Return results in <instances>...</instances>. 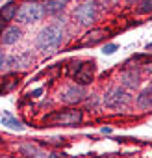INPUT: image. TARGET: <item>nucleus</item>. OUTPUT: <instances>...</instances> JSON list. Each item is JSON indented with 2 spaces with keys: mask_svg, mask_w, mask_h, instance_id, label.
Wrapping results in <instances>:
<instances>
[{
  "mask_svg": "<svg viewBox=\"0 0 152 158\" xmlns=\"http://www.w3.org/2000/svg\"><path fill=\"white\" fill-rule=\"evenodd\" d=\"M43 15H45L43 4L35 2V0H28V2L21 4V8L17 10L15 19H17L21 24H30V23H37V21H41Z\"/></svg>",
  "mask_w": 152,
  "mask_h": 158,
  "instance_id": "obj_3",
  "label": "nucleus"
},
{
  "mask_svg": "<svg viewBox=\"0 0 152 158\" xmlns=\"http://www.w3.org/2000/svg\"><path fill=\"white\" fill-rule=\"evenodd\" d=\"M137 13L139 15H148L152 13V0H141L137 6Z\"/></svg>",
  "mask_w": 152,
  "mask_h": 158,
  "instance_id": "obj_16",
  "label": "nucleus"
},
{
  "mask_svg": "<svg viewBox=\"0 0 152 158\" xmlns=\"http://www.w3.org/2000/svg\"><path fill=\"white\" fill-rule=\"evenodd\" d=\"M59 99H61L63 104H78V102H82L86 99V91H84L82 86L72 84V86H69V88H65L61 91Z\"/></svg>",
  "mask_w": 152,
  "mask_h": 158,
  "instance_id": "obj_6",
  "label": "nucleus"
},
{
  "mask_svg": "<svg viewBox=\"0 0 152 158\" xmlns=\"http://www.w3.org/2000/svg\"><path fill=\"white\" fill-rule=\"evenodd\" d=\"M121 84L122 88H128V89H135L139 86V74L135 71H124L121 74Z\"/></svg>",
  "mask_w": 152,
  "mask_h": 158,
  "instance_id": "obj_11",
  "label": "nucleus"
},
{
  "mask_svg": "<svg viewBox=\"0 0 152 158\" xmlns=\"http://www.w3.org/2000/svg\"><path fill=\"white\" fill-rule=\"evenodd\" d=\"M84 119L82 110H56L43 117V123L48 127H74Z\"/></svg>",
  "mask_w": 152,
  "mask_h": 158,
  "instance_id": "obj_2",
  "label": "nucleus"
},
{
  "mask_svg": "<svg viewBox=\"0 0 152 158\" xmlns=\"http://www.w3.org/2000/svg\"><path fill=\"white\" fill-rule=\"evenodd\" d=\"M21 39V28L17 26H8L2 34H0V43L2 45H15L17 41Z\"/></svg>",
  "mask_w": 152,
  "mask_h": 158,
  "instance_id": "obj_9",
  "label": "nucleus"
},
{
  "mask_svg": "<svg viewBox=\"0 0 152 158\" xmlns=\"http://www.w3.org/2000/svg\"><path fill=\"white\" fill-rule=\"evenodd\" d=\"M126 2H128V4H134V2H137V0H126Z\"/></svg>",
  "mask_w": 152,
  "mask_h": 158,
  "instance_id": "obj_26",
  "label": "nucleus"
},
{
  "mask_svg": "<svg viewBox=\"0 0 152 158\" xmlns=\"http://www.w3.org/2000/svg\"><path fill=\"white\" fill-rule=\"evenodd\" d=\"M4 30H6V21H4L2 17H0V34H2Z\"/></svg>",
  "mask_w": 152,
  "mask_h": 158,
  "instance_id": "obj_22",
  "label": "nucleus"
},
{
  "mask_svg": "<svg viewBox=\"0 0 152 158\" xmlns=\"http://www.w3.org/2000/svg\"><path fill=\"white\" fill-rule=\"evenodd\" d=\"M15 15H17V4L13 2V0H10L8 4H4L2 8H0V17H2L6 23L13 21V19H15Z\"/></svg>",
  "mask_w": 152,
  "mask_h": 158,
  "instance_id": "obj_14",
  "label": "nucleus"
},
{
  "mask_svg": "<svg viewBox=\"0 0 152 158\" xmlns=\"http://www.w3.org/2000/svg\"><path fill=\"white\" fill-rule=\"evenodd\" d=\"M150 61H152V56H148V54H137V56H134L130 61H126V65H130V63H135V65H137V63H145V65H146V63H150Z\"/></svg>",
  "mask_w": 152,
  "mask_h": 158,
  "instance_id": "obj_18",
  "label": "nucleus"
},
{
  "mask_svg": "<svg viewBox=\"0 0 152 158\" xmlns=\"http://www.w3.org/2000/svg\"><path fill=\"white\" fill-rule=\"evenodd\" d=\"M48 158H63V156H56V154H50Z\"/></svg>",
  "mask_w": 152,
  "mask_h": 158,
  "instance_id": "obj_25",
  "label": "nucleus"
},
{
  "mask_svg": "<svg viewBox=\"0 0 152 158\" xmlns=\"http://www.w3.org/2000/svg\"><path fill=\"white\" fill-rule=\"evenodd\" d=\"M2 125H6V127H10V128H13V130H24V125L19 121V119H15V117H11L10 114H6L4 117H2Z\"/></svg>",
  "mask_w": 152,
  "mask_h": 158,
  "instance_id": "obj_15",
  "label": "nucleus"
},
{
  "mask_svg": "<svg viewBox=\"0 0 152 158\" xmlns=\"http://www.w3.org/2000/svg\"><path fill=\"white\" fill-rule=\"evenodd\" d=\"M4 82H6L4 86H0V93H6V91L13 89V88L17 86V80H15V76H8V78H6Z\"/></svg>",
  "mask_w": 152,
  "mask_h": 158,
  "instance_id": "obj_19",
  "label": "nucleus"
},
{
  "mask_svg": "<svg viewBox=\"0 0 152 158\" xmlns=\"http://www.w3.org/2000/svg\"><path fill=\"white\" fill-rule=\"evenodd\" d=\"M82 63H84V61H80V60H72V61H69V65H67V74H69V76H74L76 73L80 71Z\"/></svg>",
  "mask_w": 152,
  "mask_h": 158,
  "instance_id": "obj_17",
  "label": "nucleus"
},
{
  "mask_svg": "<svg viewBox=\"0 0 152 158\" xmlns=\"http://www.w3.org/2000/svg\"><path fill=\"white\" fill-rule=\"evenodd\" d=\"M6 69H8V56H6V52L2 48H0V74H2Z\"/></svg>",
  "mask_w": 152,
  "mask_h": 158,
  "instance_id": "obj_20",
  "label": "nucleus"
},
{
  "mask_svg": "<svg viewBox=\"0 0 152 158\" xmlns=\"http://www.w3.org/2000/svg\"><path fill=\"white\" fill-rule=\"evenodd\" d=\"M135 106L139 110H152V91L150 89L141 91L135 99Z\"/></svg>",
  "mask_w": 152,
  "mask_h": 158,
  "instance_id": "obj_12",
  "label": "nucleus"
},
{
  "mask_svg": "<svg viewBox=\"0 0 152 158\" xmlns=\"http://www.w3.org/2000/svg\"><path fill=\"white\" fill-rule=\"evenodd\" d=\"M19 151H21V154H24L26 158H48L46 152H45L43 149H39L37 145H34V143H21V145H19Z\"/></svg>",
  "mask_w": 152,
  "mask_h": 158,
  "instance_id": "obj_10",
  "label": "nucleus"
},
{
  "mask_svg": "<svg viewBox=\"0 0 152 158\" xmlns=\"http://www.w3.org/2000/svg\"><path fill=\"white\" fill-rule=\"evenodd\" d=\"M74 17H76V21H78L80 24L91 26V24L97 21V8H95V4H93V2H84V4H80L78 8L74 10Z\"/></svg>",
  "mask_w": 152,
  "mask_h": 158,
  "instance_id": "obj_5",
  "label": "nucleus"
},
{
  "mask_svg": "<svg viewBox=\"0 0 152 158\" xmlns=\"http://www.w3.org/2000/svg\"><path fill=\"white\" fill-rule=\"evenodd\" d=\"M146 50H148V52H152V43H148V45H146Z\"/></svg>",
  "mask_w": 152,
  "mask_h": 158,
  "instance_id": "obj_24",
  "label": "nucleus"
},
{
  "mask_svg": "<svg viewBox=\"0 0 152 158\" xmlns=\"http://www.w3.org/2000/svg\"><path fill=\"white\" fill-rule=\"evenodd\" d=\"M117 48H119V47H117L115 43H110V45H106V47L102 48V52H104L106 56H110V54H113V52H115Z\"/></svg>",
  "mask_w": 152,
  "mask_h": 158,
  "instance_id": "obj_21",
  "label": "nucleus"
},
{
  "mask_svg": "<svg viewBox=\"0 0 152 158\" xmlns=\"http://www.w3.org/2000/svg\"><path fill=\"white\" fill-rule=\"evenodd\" d=\"M72 78L76 80V84H78V86H87V84H91L93 78H95V63H93V61H84L82 67H80V71L76 73Z\"/></svg>",
  "mask_w": 152,
  "mask_h": 158,
  "instance_id": "obj_7",
  "label": "nucleus"
},
{
  "mask_svg": "<svg viewBox=\"0 0 152 158\" xmlns=\"http://www.w3.org/2000/svg\"><path fill=\"white\" fill-rule=\"evenodd\" d=\"M128 101H130V95H128V91H126L124 88H121V86L111 88V89L106 91V95H104V104H106L108 108H121V106L128 104Z\"/></svg>",
  "mask_w": 152,
  "mask_h": 158,
  "instance_id": "obj_4",
  "label": "nucleus"
},
{
  "mask_svg": "<svg viewBox=\"0 0 152 158\" xmlns=\"http://www.w3.org/2000/svg\"><path fill=\"white\" fill-rule=\"evenodd\" d=\"M67 4H69V0H45L43 10L45 13H59L61 10H65Z\"/></svg>",
  "mask_w": 152,
  "mask_h": 158,
  "instance_id": "obj_13",
  "label": "nucleus"
},
{
  "mask_svg": "<svg viewBox=\"0 0 152 158\" xmlns=\"http://www.w3.org/2000/svg\"><path fill=\"white\" fill-rule=\"evenodd\" d=\"M106 35H108V30H104V28H95V30H89V32L84 35L82 45H84V47L97 45V43H100L102 39H106Z\"/></svg>",
  "mask_w": 152,
  "mask_h": 158,
  "instance_id": "obj_8",
  "label": "nucleus"
},
{
  "mask_svg": "<svg viewBox=\"0 0 152 158\" xmlns=\"http://www.w3.org/2000/svg\"><path fill=\"white\" fill-rule=\"evenodd\" d=\"M41 93H43V91H41V89H35V91H34V93H30V95H32V97H39V95H41Z\"/></svg>",
  "mask_w": 152,
  "mask_h": 158,
  "instance_id": "obj_23",
  "label": "nucleus"
},
{
  "mask_svg": "<svg viewBox=\"0 0 152 158\" xmlns=\"http://www.w3.org/2000/svg\"><path fill=\"white\" fill-rule=\"evenodd\" d=\"M63 39H65V30L59 26V24H48V26H45L41 32H39V35H37V48L43 52V54H54L59 47H61V43H63Z\"/></svg>",
  "mask_w": 152,
  "mask_h": 158,
  "instance_id": "obj_1",
  "label": "nucleus"
}]
</instances>
